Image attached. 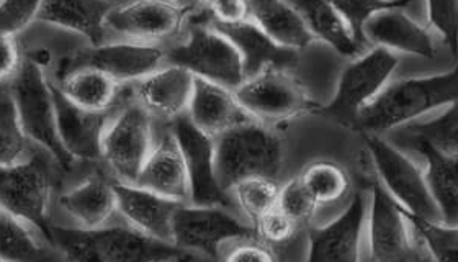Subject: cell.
Returning <instances> with one entry per match:
<instances>
[{"label": "cell", "mask_w": 458, "mask_h": 262, "mask_svg": "<svg viewBox=\"0 0 458 262\" xmlns=\"http://www.w3.org/2000/svg\"><path fill=\"white\" fill-rule=\"evenodd\" d=\"M48 240L69 261L163 262L200 259L199 256L181 249L175 244L141 233L133 226L72 230L51 224Z\"/></svg>", "instance_id": "obj_1"}, {"label": "cell", "mask_w": 458, "mask_h": 262, "mask_svg": "<svg viewBox=\"0 0 458 262\" xmlns=\"http://www.w3.org/2000/svg\"><path fill=\"white\" fill-rule=\"evenodd\" d=\"M452 104H457V68L424 78L400 79L388 82L360 110L355 128L383 135Z\"/></svg>", "instance_id": "obj_2"}, {"label": "cell", "mask_w": 458, "mask_h": 262, "mask_svg": "<svg viewBox=\"0 0 458 262\" xmlns=\"http://www.w3.org/2000/svg\"><path fill=\"white\" fill-rule=\"evenodd\" d=\"M282 139L272 130L250 120L215 138V169L229 192L248 177L277 181L282 169Z\"/></svg>", "instance_id": "obj_3"}, {"label": "cell", "mask_w": 458, "mask_h": 262, "mask_svg": "<svg viewBox=\"0 0 458 262\" xmlns=\"http://www.w3.org/2000/svg\"><path fill=\"white\" fill-rule=\"evenodd\" d=\"M398 63L400 59L393 51L380 46L365 49L341 72L331 102L316 112L337 123L355 127L360 110L390 82Z\"/></svg>", "instance_id": "obj_4"}, {"label": "cell", "mask_w": 458, "mask_h": 262, "mask_svg": "<svg viewBox=\"0 0 458 262\" xmlns=\"http://www.w3.org/2000/svg\"><path fill=\"white\" fill-rule=\"evenodd\" d=\"M10 97L23 135L45 148L59 165L64 167L72 165L74 159L67 155L57 136L53 89L43 74V68L30 59L21 63L13 76Z\"/></svg>", "instance_id": "obj_5"}, {"label": "cell", "mask_w": 458, "mask_h": 262, "mask_svg": "<svg viewBox=\"0 0 458 262\" xmlns=\"http://www.w3.org/2000/svg\"><path fill=\"white\" fill-rule=\"evenodd\" d=\"M362 135L383 187L403 207V210L416 218L442 222L420 165L400 146L385 139L382 135Z\"/></svg>", "instance_id": "obj_6"}, {"label": "cell", "mask_w": 458, "mask_h": 262, "mask_svg": "<svg viewBox=\"0 0 458 262\" xmlns=\"http://www.w3.org/2000/svg\"><path fill=\"white\" fill-rule=\"evenodd\" d=\"M256 226L239 222L225 207L181 204L174 215L172 243L199 258L216 259L221 246L233 240H250Z\"/></svg>", "instance_id": "obj_7"}, {"label": "cell", "mask_w": 458, "mask_h": 262, "mask_svg": "<svg viewBox=\"0 0 458 262\" xmlns=\"http://www.w3.org/2000/svg\"><path fill=\"white\" fill-rule=\"evenodd\" d=\"M51 165L43 156H31L17 165L0 167V208L37 226L49 238Z\"/></svg>", "instance_id": "obj_8"}, {"label": "cell", "mask_w": 458, "mask_h": 262, "mask_svg": "<svg viewBox=\"0 0 458 262\" xmlns=\"http://www.w3.org/2000/svg\"><path fill=\"white\" fill-rule=\"evenodd\" d=\"M167 59L171 64L191 71L195 78L218 82L234 89L244 82V69L238 49L216 29L191 25L187 41L172 49Z\"/></svg>", "instance_id": "obj_9"}, {"label": "cell", "mask_w": 458, "mask_h": 262, "mask_svg": "<svg viewBox=\"0 0 458 262\" xmlns=\"http://www.w3.org/2000/svg\"><path fill=\"white\" fill-rule=\"evenodd\" d=\"M234 96L258 122H278L315 110L316 102L285 69L267 68L246 79Z\"/></svg>", "instance_id": "obj_10"}, {"label": "cell", "mask_w": 458, "mask_h": 262, "mask_svg": "<svg viewBox=\"0 0 458 262\" xmlns=\"http://www.w3.org/2000/svg\"><path fill=\"white\" fill-rule=\"evenodd\" d=\"M172 135L181 148L189 177V204L233 208V200L216 177L215 138L189 117L174 118Z\"/></svg>", "instance_id": "obj_11"}, {"label": "cell", "mask_w": 458, "mask_h": 262, "mask_svg": "<svg viewBox=\"0 0 458 262\" xmlns=\"http://www.w3.org/2000/svg\"><path fill=\"white\" fill-rule=\"evenodd\" d=\"M369 259L373 262H404L424 259L412 240L406 214L382 184L372 185L367 212Z\"/></svg>", "instance_id": "obj_12"}, {"label": "cell", "mask_w": 458, "mask_h": 262, "mask_svg": "<svg viewBox=\"0 0 458 262\" xmlns=\"http://www.w3.org/2000/svg\"><path fill=\"white\" fill-rule=\"evenodd\" d=\"M151 149V115L141 106H128L106 125L102 138V157L122 182H136Z\"/></svg>", "instance_id": "obj_13"}, {"label": "cell", "mask_w": 458, "mask_h": 262, "mask_svg": "<svg viewBox=\"0 0 458 262\" xmlns=\"http://www.w3.org/2000/svg\"><path fill=\"white\" fill-rule=\"evenodd\" d=\"M369 199L355 192L344 210L331 224L316 228L310 234L308 261H360V243L367 224Z\"/></svg>", "instance_id": "obj_14"}, {"label": "cell", "mask_w": 458, "mask_h": 262, "mask_svg": "<svg viewBox=\"0 0 458 262\" xmlns=\"http://www.w3.org/2000/svg\"><path fill=\"white\" fill-rule=\"evenodd\" d=\"M191 12L172 0H134L110 9L106 27L128 38L154 41L177 33Z\"/></svg>", "instance_id": "obj_15"}, {"label": "cell", "mask_w": 458, "mask_h": 262, "mask_svg": "<svg viewBox=\"0 0 458 262\" xmlns=\"http://www.w3.org/2000/svg\"><path fill=\"white\" fill-rule=\"evenodd\" d=\"M53 100L56 110L57 136L67 155L81 161H96L102 157V138L108 120L106 112H90L77 107L53 86Z\"/></svg>", "instance_id": "obj_16"}, {"label": "cell", "mask_w": 458, "mask_h": 262, "mask_svg": "<svg viewBox=\"0 0 458 262\" xmlns=\"http://www.w3.org/2000/svg\"><path fill=\"white\" fill-rule=\"evenodd\" d=\"M163 49L144 43L97 45L74 59V68L89 66L106 72L116 84L140 80L161 68ZM71 68V69H74Z\"/></svg>", "instance_id": "obj_17"}, {"label": "cell", "mask_w": 458, "mask_h": 262, "mask_svg": "<svg viewBox=\"0 0 458 262\" xmlns=\"http://www.w3.org/2000/svg\"><path fill=\"white\" fill-rule=\"evenodd\" d=\"M404 7H390L373 13L363 25L365 43L388 51L408 53L420 58H434L436 46L429 30L411 19Z\"/></svg>", "instance_id": "obj_18"}, {"label": "cell", "mask_w": 458, "mask_h": 262, "mask_svg": "<svg viewBox=\"0 0 458 262\" xmlns=\"http://www.w3.org/2000/svg\"><path fill=\"white\" fill-rule=\"evenodd\" d=\"M114 192L116 210L128 224L151 238L172 243L174 215L182 202L128 182L114 184Z\"/></svg>", "instance_id": "obj_19"}, {"label": "cell", "mask_w": 458, "mask_h": 262, "mask_svg": "<svg viewBox=\"0 0 458 262\" xmlns=\"http://www.w3.org/2000/svg\"><path fill=\"white\" fill-rule=\"evenodd\" d=\"M187 110L191 122L213 138L256 120L239 104L233 89L201 78H195Z\"/></svg>", "instance_id": "obj_20"}, {"label": "cell", "mask_w": 458, "mask_h": 262, "mask_svg": "<svg viewBox=\"0 0 458 262\" xmlns=\"http://www.w3.org/2000/svg\"><path fill=\"white\" fill-rule=\"evenodd\" d=\"M213 29L218 30L238 49L246 79L264 69H285L296 63V51L277 45L250 19L236 23L213 21Z\"/></svg>", "instance_id": "obj_21"}, {"label": "cell", "mask_w": 458, "mask_h": 262, "mask_svg": "<svg viewBox=\"0 0 458 262\" xmlns=\"http://www.w3.org/2000/svg\"><path fill=\"white\" fill-rule=\"evenodd\" d=\"M195 76L182 66L156 69L136 84L140 106L159 118H177L189 108Z\"/></svg>", "instance_id": "obj_22"}, {"label": "cell", "mask_w": 458, "mask_h": 262, "mask_svg": "<svg viewBox=\"0 0 458 262\" xmlns=\"http://www.w3.org/2000/svg\"><path fill=\"white\" fill-rule=\"evenodd\" d=\"M134 184L182 204H189L187 169L181 148L172 133L164 135L159 143L153 146Z\"/></svg>", "instance_id": "obj_23"}, {"label": "cell", "mask_w": 458, "mask_h": 262, "mask_svg": "<svg viewBox=\"0 0 458 262\" xmlns=\"http://www.w3.org/2000/svg\"><path fill=\"white\" fill-rule=\"evenodd\" d=\"M398 145H408L424 159V179L439 210L444 224L458 222V155L444 153L420 139H396Z\"/></svg>", "instance_id": "obj_24"}, {"label": "cell", "mask_w": 458, "mask_h": 262, "mask_svg": "<svg viewBox=\"0 0 458 262\" xmlns=\"http://www.w3.org/2000/svg\"><path fill=\"white\" fill-rule=\"evenodd\" d=\"M110 9L106 0H43L37 21L79 33L97 46L104 43Z\"/></svg>", "instance_id": "obj_25"}, {"label": "cell", "mask_w": 458, "mask_h": 262, "mask_svg": "<svg viewBox=\"0 0 458 262\" xmlns=\"http://www.w3.org/2000/svg\"><path fill=\"white\" fill-rule=\"evenodd\" d=\"M248 19L284 48L300 51L315 41L288 0H248Z\"/></svg>", "instance_id": "obj_26"}, {"label": "cell", "mask_w": 458, "mask_h": 262, "mask_svg": "<svg viewBox=\"0 0 458 262\" xmlns=\"http://www.w3.org/2000/svg\"><path fill=\"white\" fill-rule=\"evenodd\" d=\"M292 7L300 13L305 21L306 29L313 35V38L323 41L329 48L335 49L337 55L355 58L365 51L343 17L337 13L329 0H288Z\"/></svg>", "instance_id": "obj_27"}, {"label": "cell", "mask_w": 458, "mask_h": 262, "mask_svg": "<svg viewBox=\"0 0 458 262\" xmlns=\"http://www.w3.org/2000/svg\"><path fill=\"white\" fill-rule=\"evenodd\" d=\"M61 205L84 228L106 226L116 210L114 184H108L102 177H90L63 195Z\"/></svg>", "instance_id": "obj_28"}, {"label": "cell", "mask_w": 458, "mask_h": 262, "mask_svg": "<svg viewBox=\"0 0 458 262\" xmlns=\"http://www.w3.org/2000/svg\"><path fill=\"white\" fill-rule=\"evenodd\" d=\"M118 84L106 72L89 66L69 69L61 80V92L77 107L106 112L116 98Z\"/></svg>", "instance_id": "obj_29"}, {"label": "cell", "mask_w": 458, "mask_h": 262, "mask_svg": "<svg viewBox=\"0 0 458 262\" xmlns=\"http://www.w3.org/2000/svg\"><path fill=\"white\" fill-rule=\"evenodd\" d=\"M406 214V212H404ZM410 222L412 240L424 259L434 261H457L458 226L439 220H424L406 214Z\"/></svg>", "instance_id": "obj_30"}, {"label": "cell", "mask_w": 458, "mask_h": 262, "mask_svg": "<svg viewBox=\"0 0 458 262\" xmlns=\"http://www.w3.org/2000/svg\"><path fill=\"white\" fill-rule=\"evenodd\" d=\"M393 131H396L394 139H420L444 153L458 155L457 104L442 108V112L436 118L424 122L416 120Z\"/></svg>", "instance_id": "obj_31"}, {"label": "cell", "mask_w": 458, "mask_h": 262, "mask_svg": "<svg viewBox=\"0 0 458 262\" xmlns=\"http://www.w3.org/2000/svg\"><path fill=\"white\" fill-rule=\"evenodd\" d=\"M316 205L335 204L351 189V179L343 165L333 161H315L300 175Z\"/></svg>", "instance_id": "obj_32"}, {"label": "cell", "mask_w": 458, "mask_h": 262, "mask_svg": "<svg viewBox=\"0 0 458 262\" xmlns=\"http://www.w3.org/2000/svg\"><path fill=\"white\" fill-rule=\"evenodd\" d=\"M45 258L47 254L30 233L27 224L0 208V261H39Z\"/></svg>", "instance_id": "obj_33"}, {"label": "cell", "mask_w": 458, "mask_h": 262, "mask_svg": "<svg viewBox=\"0 0 458 262\" xmlns=\"http://www.w3.org/2000/svg\"><path fill=\"white\" fill-rule=\"evenodd\" d=\"M229 194H233L239 208L246 214L252 226L277 207V182L267 177H248L239 181L229 190Z\"/></svg>", "instance_id": "obj_34"}, {"label": "cell", "mask_w": 458, "mask_h": 262, "mask_svg": "<svg viewBox=\"0 0 458 262\" xmlns=\"http://www.w3.org/2000/svg\"><path fill=\"white\" fill-rule=\"evenodd\" d=\"M27 153V136L20 127L13 100L0 94V167L17 165Z\"/></svg>", "instance_id": "obj_35"}, {"label": "cell", "mask_w": 458, "mask_h": 262, "mask_svg": "<svg viewBox=\"0 0 458 262\" xmlns=\"http://www.w3.org/2000/svg\"><path fill=\"white\" fill-rule=\"evenodd\" d=\"M337 13L343 17L345 25L352 31L355 39L362 45L369 46L363 39L362 30L365 21L372 17L373 13L390 7H406L411 0H329Z\"/></svg>", "instance_id": "obj_36"}, {"label": "cell", "mask_w": 458, "mask_h": 262, "mask_svg": "<svg viewBox=\"0 0 458 262\" xmlns=\"http://www.w3.org/2000/svg\"><path fill=\"white\" fill-rule=\"evenodd\" d=\"M277 208L300 224L313 216L318 205L298 175L278 189Z\"/></svg>", "instance_id": "obj_37"}, {"label": "cell", "mask_w": 458, "mask_h": 262, "mask_svg": "<svg viewBox=\"0 0 458 262\" xmlns=\"http://www.w3.org/2000/svg\"><path fill=\"white\" fill-rule=\"evenodd\" d=\"M43 0H0V35L15 37L37 20Z\"/></svg>", "instance_id": "obj_38"}, {"label": "cell", "mask_w": 458, "mask_h": 262, "mask_svg": "<svg viewBox=\"0 0 458 262\" xmlns=\"http://www.w3.org/2000/svg\"><path fill=\"white\" fill-rule=\"evenodd\" d=\"M428 21L447 43L450 53L455 55L457 46V0H426Z\"/></svg>", "instance_id": "obj_39"}, {"label": "cell", "mask_w": 458, "mask_h": 262, "mask_svg": "<svg viewBox=\"0 0 458 262\" xmlns=\"http://www.w3.org/2000/svg\"><path fill=\"white\" fill-rule=\"evenodd\" d=\"M254 226L258 228L256 232L264 243L280 244L285 243L295 234L298 224L276 207L274 210L264 215Z\"/></svg>", "instance_id": "obj_40"}, {"label": "cell", "mask_w": 458, "mask_h": 262, "mask_svg": "<svg viewBox=\"0 0 458 262\" xmlns=\"http://www.w3.org/2000/svg\"><path fill=\"white\" fill-rule=\"evenodd\" d=\"M226 259L238 262H270L276 261L277 256L268 248L267 244L259 243L254 238H250V240H241V243L236 244L231 249Z\"/></svg>", "instance_id": "obj_41"}, {"label": "cell", "mask_w": 458, "mask_h": 262, "mask_svg": "<svg viewBox=\"0 0 458 262\" xmlns=\"http://www.w3.org/2000/svg\"><path fill=\"white\" fill-rule=\"evenodd\" d=\"M218 23H236L248 19V0H207Z\"/></svg>", "instance_id": "obj_42"}, {"label": "cell", "mask_w": 458, "mask_h": 262, "mask_svg": "<svg viewBox=\"0 0 458 262\" xmlns=\"http://www.w3.org/2000/svg\"><path fill=\"white\" fill-rule=\"evenodd\" d=\"M20 53L17 41L9 35H0V82L13 79L20 69Z\"/></svg>", "instance_id": "obj_43"}, {"label": "cell", "mask_w": 458, "mask_h": 262, "mask_svg": "<svg viewBox=\"0 0 458 262\" xmlns=\"http://www.w3.org/2000/svg\"><path fill=\"white\" fill-rule=\"evenodd\" d=\"M29 59L35 64H38L39 68H43L51 61V55H49L48 49H37V51H33V55Z\"/></svg>", "instance_id": "obj_44"}, {"label": "cell", "mask_w": 458, "mask_h": 262, "mask_svg": "<svg viewBox=\"0 0 458 262\" xmlns=\"http://www.w3.org/2000/svg\"><path fill=\"white\" fill-rule=\"evenodd\" d=\"M172 2H175V4H179L182 7H187V9L193 10L201 2H205V0H172Z\"/></svg>", "instance_id": "obj_45"}]
</instances>
